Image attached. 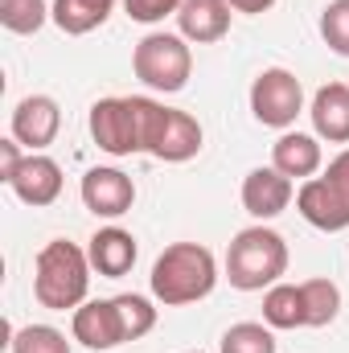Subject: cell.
Returning <instances> with one entry per match:
<instances>
[{
	"mask_svg": "<svg viewBox=\"0 0 349 353\" xmlns=\"http://www.w3.org/2000/svg\"><path fill=\"white\" fill-rule=\"evenodd\" d=\"M218 283V259L210 247L201 243H173L161 251V259L152 263L148 288L152 300H161L165 308H181V304H197L214 292Z\"/></svg>",
	"mask_w": 349,
	"mask_h": 353,
	"instance_id": "1",
	"label": "cell"
},
{
	"mask_svg": "<svg viewBox=\"0 0 349 353\" xmlns=\"http://www.w3.org/2000/svg\"><path fill=\"white\" fill-rule=\"evenodd\" d=\"M90 255L79 243L54 239L41 247L37 263H33V296L41 308L50 312H74L79 304H87V288H90Z\"/></svg>",
	"mask_w": 349,
	"mask_h": 353,
	"instance_id": "2",
	"label": "cell"
},
{
	"mask_svg": "<svg viewBox=\"0 0 349 353\" xmlns=\"http://www.w3.org/2000/svg\"><path fill=\"white\" fill-rule=\"evenodd\" d=\"M288 271V243L279 230L271 226H247L235 234L230 251H226V279L239 292H263L271 283H279Z\"/></svg>",
	"mask_w": 349,
	"mask_h": 353,
	"instance_id": "3",
	"label": "cell"
},
{
	"mask_svg": "<svg viewBox=\"0 0 349 353\" xmlns=\"http://www.w3.org/2000/svg\"><path fill=\"white\" fill-rule=\"evenodd\" d=\"M132 70L148 90L177 94L189 87L193 74V50L181 33H148L136 50H132Z\"/></svg>",
	"mask_w": 349,
	"mask_h": 353,
	"instance_id": "4",
	"label": "cell"
},
{
	"mask_svg": "<svg viewBox=\"0 0 349 353\" xmlns=\"http://www.w3.org/2000/svg\"><path fill=\"white\" fill-rule=\"evenodd\" d=\"M87 128H90V140L107 157H136V152H144V94L99 99L87 115Z\"/></svg>",
	"mask_w": 349,
	"mask_h": 353,
	"instance_id": "5",
	"label": "cell"
},
{
	"mask_svg": "<svg viewBox=\"0 0 349 353\" xmlns=\"http://www.w3.org/2000/svg\"><path fill=\"white\" fill-rule=\"evenodd\" d=\"M144 152L165 161V165H185L201 152V123L189 111L165 107L157 99H144Z\"/></svg>",
	"mask_w": 349,
	"mask_h": 353,
	"instance_id": "6",
	"label": "cell"
},
{
	"mask_svg": "<svg viewBox=\"0 0 349 353\" xmlns=\"http://www.w3.org/2000/svg\"><path fill=\"white\" fill-rule=\"evenodd\" d=\"M300 111H304V87H300V79L292 70L267 66V70L255 74V83H251V115L263 128L288 132Z\"/></svg>",
	"mask_w": 349,
	"mask_h": 353,
	"instance_id": "7",
	"label": "cell"
},
{
	"mask_svg": "<svg viewBox=\"0 0 349 353\" xmlns=\"http://www.w3.org/2000/svg\"><path fill=\"white\" fill-rule=\"evenodd\" d=\"M12 140L21 144V148H29V152H41V148H50L54 140H58V132H62V107H58V99H50V94H29V99H21L17 107H12Z\"/></svg>",
	"mask_w": 349,
	"mask_h": 353,
	"instance_id": "8",
	"label": "cell"
},
{
	"mask_svg": "<svg viewBox=\"0 0 349 353\" xmlns=\"http://www.w3.org/2000/svg\"><path fill=\"white\" fill-rule=\"evenodd\" d=\"M79 193L94 218H123L136 205V181L123 169H87Z\"/></svg>",
	"mask_w": 349,
	"mask_h": 353,
	"instance_id": "9",
	"label": "cell"
},
{
	"mask_svg": "<svg viewBox=\"0 0 349 353\" xmlns=\"http://www.w3.org/2000/svg\"><path fill=\"white\" fill-rule=\"evenodd\" d=\"M292 197H296L292 176H283L275 165H259V169H251L243 176V210L251 218H259V222L279 218L292 205Z\"/></svg>",
	"mask_w": 349,
	"mask_h": 353,
	"instance_id": "10",
	"label": "cell"
},
{
	"mask_svg": "<svg viewBox=\"0 0 349 353\" xmlns=\"http://www.w3.org/2000/svg\"><path fill=\"white\" fill-rule=\"evenodd\" d=\"M70 333H74L79 345H87L94 353H107V350H115V345L128 341L123 337V325H119L115 300H87V304H79L74 316H70Z\"/></svg>",
	"mask_w": 349,
	"mask_h": 353,
	"instance_id": "11",
	"label": "cell"
},
{
	"mask_svg": "<svg viewBox=\"0 0 349 353\" xmlns=\"http://www.w3.org/2000/svg\"><path fill=\"white\" fill-rule=\"evenodd\" d=\"M8 189H12L25 205H33V210L54 205V201L62 197V165H58L54 157H46V152H25L21 169L8 181Z\"/></svg>",
	"mask_w": 349,
	"mask_h": 353,
	"instance_id": "12",
	"label": "cell"
},
{
	"mask_svg": "<svg viewBox=\"0 0 349 353\" xmlns=\"http://www.w3.org/2000/svg\"><path fill=\"white\" fill-rule=\"evenodd\" d=\"M296 210L308 226L325 230V234H337V230H349V205L325 185V176H308L300 181L296 189Z\"/></svg>",
	"mask_w": 349,
	"mask_h": 353,
	"instance_id": "13",
	"label": "cell"
},
{
	"mask_svg": "<svg viewBox=\"0 0 349 353\" xmlns=\"http://www.w3.org/2000/svg\"><path fill=\"white\" fill-rule=\"evenodd\" d=\"M177 29L185 41H197V46L222 41L230 33V0H181Z\"/></svg>",
	"mask_w": 349,
	"mask_h": 353,
	"instance_id": "14",
	"label": "cell"
},
{
	"mask_svg": "<svg viewBox=\"0 0 349 353\" xmlns=\"http://www.w3.org/2000/svg\"><path fill=\"white\" fill-rule=\"evenodd\" d=\"M87 255H90V267H94L103 279H119V275H128V271L136 267L140 247H136V239H132L123 226H103V230L90 234Z\"/></svg>",
	"mask_w": 349,
	"mask_h": 353,
	"instance_id": "15",
	"label": "cell"
},
{
	"mask_svg": "<svg viewBox=\"0 0 349 353\" xmlns=\"http://www.w3.org/2000/svg\"><path fill=\"white\" fill-rule=\"evenodd\" d=\"M271 165L292 181H308V176L321 173L325 165V152H321V136H308V132H283L275 144H271Z\"/></svg>",
	"mask_w": 349,
	"mask_h": 353,
	"instance_id": "16",
	"label": "cell"
},
{
	"mask_svg": "<svg viewBox=\"0 0 349 353\" xmlns=\"http://www.w3.org/2000/svg\"><path fill=\"white\" fill-rule=\"evenodd\" d=\"M312 128L329 144H349V87L346 83H325L312 94Z\"/></svg>",
	"mask_w": 349,
	"mask_h": 353,
	"instance_id": "17",
	"label": "cell"
},
{
	"mask_svg": "<svg viewBox=\"0 0 349 353\" xmlns=\"http://www.w3.org/2000/svg\"><path fill=\"white\" fill-rule=\"evenodd\" d=\"M111 8H115V0H54V25L66 37H83L111 17Z\"/></svg>",
	"mask_w": 349,
	"mask_h": 353,
	"instance_id": "18",
	"label": "cell"
},
{
	"mask_svg": "<svg viewBox=\"0 0 349 353\" xmlns=\"http://www.w3.org/2000/svg\"><path fill=\"white\" fill-rule=\"evenodd\" d=\"M263 321L271 329H304V296L300 283H271L263 296Z\"/></svg>",
	"mask_w": 349,
	"mask_h": 353,
	"instance_id": "19",
	"label": "cell"
},
{
	"mask_svg": "<svg viewBox=\"0 0 349 353\" xmlns=\"http://www.w3.org/2000/svg\"><path fill=\"white\" fill-rule=\"evenodd\" d=\"M300 296H304V329H325V325L337 321V312H341V288L333 279H304Z\"/></svg>",
	"mask_w": 349,
	"mask_h": 353,
	"instance_id": "20",
	"label": "cell"
},
{
	"mask_svg": "<svg viewBox=\"0 0 349 353\" xmlns=\"http://www.w3.org/2000/svg\"><path fill=\"white\" fill-rule=\"evenodd\" d=\"M46 21H54V4H46V0H0V25L8 33L29 37Z\"/></svg>",
	"mask_w": 349,
	"mask_h": 353,
	"instance_id": "21",
	"label": "cell"
},
{
	"mask_svg": "<svg viewBox=\"0 0 349 353\" xmlns=\"http://www.w3.org/2000/svg\"><path fill=\"white\" fill-rule=\"evenodd\" d=\"M115 308H119V325H123V337L128 341H140L157 329V304L140 292H123L115 296Z\"/></svg>",
	"mask_w": 349,
	"mask_h": 353,
	"instance_id": "22",
	"label": "cell"
},
{
	"mask_svg": "<svg viewBox=\"0 0 349 353\" xmlns=\"http://www.w3.org/2000/svg\"><path fill=\"white\" fill-rule=\"evenodd\" d=\"M275 333L271 325H255V321H243V325H230L222 333V345L218 353H275Z\"/></svg>",
	"mask_w": 349,
	"mask_h": 353,
	"instance_id": "23",
	"label": "cell"
},
{
	"mask_svg": "<svg viewBox=\"0 0 349 353\" xmlns=\"http://www.w3.org/2000/svg\"><path fill=\"white\" fill-rule=\"evenodd\" d=\"M8 350L12 353H70V341L54 325H25V329H17L8 337Z\"/></svg>",
	"mask_w": 349,
	"mask_h": 353,
	"instance_id": "24",
	"label": "cell"
},
{
	"mask_svg": "<svg viewBox=\"0 0 349 353\" xmlns=\"http://www.w3.org/2000/svg\"><path fill=\"white\" fill-rule=\"evenodd\" d=\"M321 37L333 54L349 58V0H333L321 12Z\"/></svg>",
	"mask_w": 349,
	"mask_h": 353,
	"instance_id": "25",
	"label": "cell"
},
{
	"mask_svg": "<svg viewBox=\"0 0 349 353\" xmlns=\"http://www.w3.org/2000/svg\"><path fill=\"white\" fill-rule=\"evenodd\" d=\"M123 8H128L132 21H140V25H157V21H165V17H177L181 0H123Z\"/></svg>",
	"mask_w": 349,
	"mask_h": 353,
	"instance_id": "26",
	"label": "cell"
},
{
	"mask_svg": "<svg viewBox=\"0 0 349 353\" xmlns=\"http://www.w3.org/2000/svg\"><path fill=\"white\" fill-rule=\"evenodd\" d=\"M321 176H325V185H329V189H333V193L349 205V148H346V152H337Z\"/></svg>",
	"mask_w": 349,
	"mask_h": 353,
	"instance_id": "27",
	"label": "cell"
},
{
	"mask_svg": "<svg viewBox=\"0 0 349 353\" xmlns=\"http://www.w3.org/2000/svg\"><path fill=\"white\" fill-rule=\"evenodd\" d=\"M21 161H25V157H21V144H17L12 136H8V140H0V181H4V185H8L12 173L21 169Z\"/></svg>",
	"mask_w": 349,
	"mask_h": 353,
	"instance_id": "28",
	"label": "cell"
},
{
	"mask_svg": "<svg viewBox=\"0 0 349 353\" xmlns=\"http://www.w3.org/2000/svg\"><path fill=\"white\" fill-rule=\"evenodd\" d=\"M271 4H275V0H230V8H235V12H247V17H259Z\"/></svg>",
	"mask_w": 349,
	"mask_h": 353,
	"instance_id": "29",
	"label": "cell"
},
{
	"mask_svg": "<svg viewBox=\"0 0 349 353\" xmlns=\"http://www.w3.org/2000/svg\"><path fill=\"white\" fill-rule=\"evenodd\" d=\"M185 353H201V350H185Z\"/></svg>",
	"mask_w": 349,
	"mask_h": 353,
	"instance_id": "30",
	"label": "cell"
}]
</instances>
